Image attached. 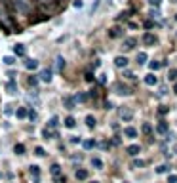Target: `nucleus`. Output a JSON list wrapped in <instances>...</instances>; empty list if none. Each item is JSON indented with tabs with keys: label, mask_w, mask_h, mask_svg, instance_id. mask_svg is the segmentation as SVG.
I'll use <instances>...</instances> for the list:
<instances>
[{
	"label": "nucleus",
	"mask_w": 177,
	"mask_h": 183,
	"mask_svg": "<svg viewBox=\"0 0 177 183\" xmlns=\"http://www.w3.org/2000/svg\"><path fill=\"white\" fill-rule=\"evenodd\" d=\"M12 8H13V13H21V15L33 13V4L29 0H12Z\"/></svg>",
	"instance_id": "f257e3e1"
},
{
	"label": "nucleus",
	"mask_w": 177,
	"mask_h": 183,
	"mask_svg": "<svg viewBox=\"0 0 177 183\" xmlns=\"http://www.w3.org/2000/svg\"><path fill=\"white\" fill-rule=\"evenodd\" d=\"M118 117H120L122 120L128 122V120H132V118H133V111H132L130 107H120V109H118Z\"/></svg>",
	"instance_id": "f03ea898"
},
{
	"label": "nucleus",
	"mask_w": 177,
	"mask_h": 183,
	"mask_svg": "<svg viewBox=\"0 0 177 183\" xmlns=\"http://www.w3.org/2000/svg\"><path fill=\"white\" fill-rule=\"evenodd\" d=\"M63 107L65 109H69V111H72L74 107H76V97H74V96H63Z\"/></svg>",
	"instance_id": "7ed1b4c3"
},
{
	"label": "nucleus",
	"mask_w": 177,
	"mask_h": 183,
	"mask_svg": "<svg viewBox=\"0 0 177 183\" xmlns=\"http://www.w3.org/2000/svg\"><path fill=\"white\" fill-rule=\"evenodd\" d=\"M114 92H116L118 96H130L132 94V90L126 86V84H122V82H116L114 84Z\"/></svg>",
	"instance_id": "20e7f679"
},
{
	"label": "nucleus",
	"mask_w": 177,
	"mask_h": 183,
	"mask_svg": "<svg viewBox=\"0 0 177 183\" xmlns=\"http://www.w3.org/2000/svg\"><path fill=\"white\" fill-rule=\"evenodd\" d=\"M158 42V36L156 34H153V33H145L143 34V44L145 46H154Z\"/></svg>",
	"instance_id": "39448f33"
},
{
	"label": "nucleus",
	"mask_w": 177,
	"mask_h": 183,
	"mask_svg": "<svg viewBox=\"0 0 177 183\" xmlns=\"http://www.w3.org/2000/svg\"><path fill=\"white\" fill-rule=\"evenodd\" d=\"M29 174L33 175V183H40V166L31 164L29 166Z\"/></svg>",
	"instance_id": "423d86ee"
},
{
	"label": "nucleus",
	"mask_w": 177,
	"mask_h": 183,
	"mask_svg": "<svg viewBox=\"0 0 177 183\" xmlns=\"http://www.w3.org/2000/svg\"><path fill=\"white\" fill-rule=\"evenodd\" d=\"M128 63H130V59L124 57V55L114 57V67H118V69H126V67H128Z\"/></svg>",
	"instance_id": "0eeeda50"
},
{
	"label": "nucleus",
	"mask_w": 177,
	"mask_h": 183,
	"mask_svg": "<svg viewBox=\"0 0 177 183\" xmlns=\"http://www.w3.org/2000/svg\"><path fill=\"white\" fill-rule=\"evenodd\" d=\"M38 76H40L42 82H48L49 84V82H52V69H42Z\"/></svg>",
	"instance_id": "6e6552de"
},
{
	"label": "nucleus",
	"mask_w": 177,
	"mask_h": 183,
	"mask_svg": "<svg viewBox=\"0 0 177 183\" xmlns=\"http://www.w3.org/2000/svg\"><path fill=\"white\" fill-rule=\"evenodd\" d=\"M13 54H15L17 57H25V54H27L25 44H15V46H13Z\"/></svg>",
	"instance_id": "1a4fd4ad"
},
{
	"label": "nucleus",
	"mask_w": 177,
	"mask_h": 183,
	"mask_svg": "<svg viewBox=\"0 0 177 183\" xmlns=\"http://www.w3.org/2000/svg\"><path fill=\"white\" fill-rule=\"evenodd\" d=\"M135 44H137L135 38H126L124 44H122V50H126V52H128V50H133V48H135Z\"/></svg>",
	"instance_id": "9d476101"
},
{
	"label": "nucleus",
	"mask_w": 177,
	"mask_h": 183,
	"mask_svg": "<svg viewBox=\"0 0 177 183\" xmlns=\"http://www.w3.org/2000/svg\"><path fill=\"white\" fill-rule=\"evenodd\" d=\"M23 65H25V69H29V71H34V69H38V61H36V59H31V57L25 59Z\"/></svg>",
	"instance_id": "9b49d317"
},
{
	"label": "nucleus",
	"mask_w": 177,
	"mask_h": 183,
	"mask_svg": "<svg viewBox=\"0 0 177 183\" xmlns=\"http://www.w3.org/2000/svg\"><path fill=\"white\" fill-rule=\"evenodd\" d=\"M4 86H6V90H8L10 96H15L17 94V84H15V80H8Z\"/></svg>",
	"instance_id": "f8f14e48"
},
{
	"label": "nucleus",
	"mask_w": 177,
	"mask_h": 183,
	"mask_svg": "<svg viewBox=\"0 0 177 183\" xmlns=\"http://www.w3.org/2000/svg\"><path fill=\"white\" fill-rule=\"evenodd\" d=\"M126 153H128L130 156H137V154L141 153V145H137V143H133V145H130L128 149H126Z\"/></svg>",
	"instance_id": "ddd939ff"
},
{
	"label": "nucleus",
	"mask_w": 177,
	"mask_h": 183,
	"mask_svg": "<svg viewBox=\"0 0 177 183\" xmlns=\"http://www.w3.org/2000/svg\"><path fill=\"white\" fill-rule=\"evenodd\" d=\"M74 175H76V179L78 181H84V179H88V170L86 168H76V172H74Z\"/></svg>",
	"instance_id": "4468645a"
},
{
	"label": "nucleus",
	"mask_w": 177,
	"mask_h": 183,
	"mask_svg": "<svg viewBox=\"0 0 177 183\" xmlns=\"http://www.w3.org/2000/svg\"><path fill=\"white\" fill-rule=\"evenodd\" d=\"M109 36H111V38H120V36H124V29H122V27H112V29L109 31Z\"/></svg>",
	"instance_id": "2eb2a0df"
},
{
	"label": "nucleus",
	"mask_w": 177,
	"mask_h": 183,
	"mask_svg": "<svg viewBox=\"0 0 177 183\" xmlns=\"http://www.w3.org/2000/svg\"><path fill=\"white\" fill-rule=\"evenodd\" d=\"M168 130H169V128H168V122H166V120H160V122L156 124V132H158L160 135L168 133Z\"/></svg>",
	"instance_id": "dca6fc26"
},
{
	"label": "nucleus",
	"mask_w": 177,
	"mask_h": 183,
	"mask_svg": "<svg viewBox=\"0 0 177 183\" xmlns=\"http://www.w3.org/2000/svg\"><path fill=\"white\" fill-rule=\"evenodd\" d=\"M59 126V117H55V114H54V117L52 118H49L48 120V124H46V128H49V130H55Z\"/></svg>",
	"instance_id": "f3484780"
},
{
	"label": "nucleus",
	"mask_w": 177,
	"mask_h": 183,
	"mask_svg": "<svg viewBox=\"0 0 177 183\" xmlns=\"http://www.w3.org/2000/svg\"><path fill=\"white\" fill-rule=\"evenodd\" d=\"M124 135L130 137V139H133V137H137V130L133 126H128V128H124Z\"/></svg>",
	"instance_id": "a211bd4d"
},
{
	"label": "nucleus",
	"mask_w": 177,
	"mask_h": 183,
	"mask_svg": "<svg viewBox=\"0 0 177 183\" xmlns=\"http://www.w3.org/2000/svg\"><path fill=\"white\" fill-rule=\"evenodd\" d=\"M156 82H158V78H156L153 73H148V75L145 76V84H147V86H156Z\"/></svg>",
	"instance_id": "6ab92c4d"
},
{
	"label": "nucleus",
	"mask_w": 177,
	"mask_h": 183,
	"mask_svg": "<svg viewBox=\"0 0 177 183\" xmlns=\"http://www.w3.org/2000/svg\"><path fill=\"white\" fill-rule=\"evenodd\" d=\"M27 112H29V109H27V107H17V111H15V117L23 120V118H27Z\"/></svg>",
	"instance_id": "aec40b11"
},
{
	"label": "nucleus",
	"mask_w": 177,
	"mask_h": 183,
	"mask_svg": "<svg viewBox=\"0 0 177 183\" xmlns=\"http://www.w3.org/2000/svg\"><path fill=\"white\" fill-rule=\"evenodd\" d=\"M61 172H63V170H61V166H59L57 162H54L52 166H49V174H52L54 177H55V175H61Z\"/></svg>",
	"instance_id": "412c9836"
},
{
	"label": "nucleus",
	"mask_w": 177,
	"mask_h": 183,
	"mask_svg": "<svg viewBox=\"0 0 177 183\" xmlns=\"http://www.w3.org/2000/svg\"><path fill=\"white\" fill-rule=\"evenodd\" d=\"M55 69H57L59 73H63V69H65V59H63L61 55H57V57H55Z\"/></svg>",
	"instance_id": "4be33fe9"
},
{
	"label": "nucleus",
	"mask_w": 177,
	"mask_h": 183,
	"mask_svg": "<svg viewBox=\"0 0 177 183\" xmlns=\"http://www.w3.org/2000/svg\"><path fill=\"white\" fill-rule=\"evenodd\" d=\"M38 80H40L38 75H31V76L27 78V84H29L31 88H36V86H38Z\"/></svg>",
	"instance_id": "5701e85b"
},
{
	"label": "nucleus",
	"mask_w": 177,
	"mask_h": 183,
	"mask_svg": "<svg viewBox=\"0 0 177 183\" xmlns=\"http://www.w3.org/2000/svg\"><path fill=\"white\" fill-rule=\"evenodd\" d=\"M91 166H93L95 170H101V168H103V160L97 158V156H93V158H91Z\"/></svg>",
	"instance_id": "b1692460"
},
{
	"label": "nucleus",
	"mask_w": 177,
	"mask_h": 183,
	"mask_svg": "<svg viewBox=\"0 0 177 183\" xmlns=\"http://www.w3.org/2000/svg\"><path fill=\"white\" fill-rule=\"evenodd\" d=\"M63 122H65V126H67L69 130H72L74 126H76V120H74V117H67V118H65Z\"/></svg>",
	"instance_id": "393cba45"
},
{
	"label": "nucleus",
	"mask_w": 177,
	"mask_h": 183,
	"mask_svg": "<svg viewBox=\"0 0 177 183\" xmlns=\"http://www.w3.org/2000/svg\"><path fill=\"white\" fill-rule=\"evenodd\" d=\"M42 137H44V139H54V130L44 128V130H42Z\"/></svg>",
	"instance_id": "a878e982"
},
{
	"label": "nucleus",
	"mask_w": 177,
	"mask_h": 183,
	"mask_svg": "<svg viewBox=\"0 0 177 183\" xmlns=\"http://www.w3.org/2000/svg\"><path fill=\"white\" fill-rule=\"evenodd\" d=\"M147 59H148V57H147V54H145V52H139V54H137V57H135V61H137L139 65L147 63Z\"/></svg>",
	"instance_id": "bb28decb"
},
{
	"label": "nucleus",
	"mask_w": 177,
	"mask_h": 183,
	"mask_svg": "<svg viewBox=\"0 0 177 183\" xmlns=\"http://www.w3.org/2000/svg\"><path fill=\"white\" fill-rule=\"evenodd\" d=\"M13 153H15V154H19V156H21V154H25V145H23V143H15Z\"/></svg>",
	"instance_id": "cd10ccee"
},
{
	"label": "nucleus",
	"mask_w": 177,
	"mask_h": 183,
	"mask_svg": "<svg viewBox=\"0 0 177 183\" xmlns=\"http://www.w3.org/2000/svg\"><path fill=\"white\" fill-rule=\"evenodd\" d=\"M27 118H29L31 122H34V120L38 118V114H36V111H34L33 107H31V109H29V112H27Z\"/></svg>",
	"instance_id": "c85d7f7f"
},
{
	"label": "nucleus",
	"mask_w": 177,
	"mask_h": 183,
	"mask_svg": "<svg viewBox=\"0 0 177 183\" xmlns=\"http://www.w3.org/2000/svg\"><path fill=\"white\" fill-rule=\"evenodd\" d=\"M95 145H97V143H95L93 139H86V141H82V147H84V149H88V151H90V149H93Z\"/></svg>",
	"instance_id": "c756f323"
},
{
	"label": "nucleus",
	"mask_w": 177,
	"mask_h": 183,
	"mask_svg": "<svg viewBox=\"0 0 177 183\" xmlns=\"http://www.w3.org/2000/svg\"><path fill=\"white\" fill-rule=\"evenodd\" d=\"M169 172V166L168 164H158L156 166V174H168Z\"/></svg>",
	"instance_id": "7c9ffc66"
},
{
	"label": "nucleus",
	"mask_w": 177,
	"mask_h": 183,
	"mask_svg": "<svg viewBox=\"0 0 177 183\" xmlns=\"http://www.w3.org/2000/svg\"><path fill=\"white\" fill-rule=\"evenodd\" d=\"M141 130L147 133V135H153V126H150L148 122H143V126H141Z\"/></svg>",
	"instance_id": "2f4dec72"
},
{
	"label": "nucleus",
	"mask_w": 177,
	"mask_h": 183,
	"mask_svg": "<svg viewBox=\"0 0 177 183\" xmlns=\"http://www.w3.org/2000/svg\"><path fill=\"white\" fill-rule=\"evenodd\" d=\"M86 126L91 130V128H95V118L91 117V114H88V117H86Z\"/></svg>",
	"instance_id": "473e14b6"
},
{
	"label": "nucleus",
	"mask_w": 177,
	"mask_h": 183,
	"mask_svg": "<svg viewBox=\"0 0 177 183\" xmlns=\"http://www.w3.org/2000/svg\"><path fill=\"white\" fill-rule=\"evenodd\" d=\"M74 97H76V103H78V101H80V103H84V101H88V99H90V96H88V94H76Z\"/></svg>",
	"instance_id": "72a5a7b5"
},
{
	"label": "nucleus",
	"mask_w": 177,
	"mask_h": 183,
	"mask_svg": "<svg viewBox=\"0 0 177 183\" xmlns=\"http://www.w3.org/2000/svg\"><path fill=\"white\" fill-rule=\"evenodd\" d=\"M168 78H169V80H173V82H177V69H169Z\"/></svg>",
	"instance_id": "f704fd0d"
},
{
	"label": "nucleus",
	"mask_w": 177,
	"mask_h": 183,
	"mask_svg": "<svg viewBox=\"0 0 177 183\" xmlns=\"http://www.w3.org/2000/svg\"><path fill=\"white\" fill-rule=\"evenodd\" d=\"M169 112V107L168 105H160L158 107V114H160V117H164V114H168Z\"/></svg>",
	"instance_id": "c9c22d12"
},
{
	"label": "nucleus",
	"mask_w": 177,
	"mask_h": 183,
	"mask_svg": "<svg viewBox=\"0 0 177 183\" xmlns=\"http://www.w3.org/2000/svg\"><path fill=\"white\" fill-rule=\"evenodd\" d=\"M2 61H4V65H8V67H12V65L15 63V57H12V55H6V57H4Z\"/></svg>",
	"instance_id": "e433bc0d"
},
{
	"label": "nucleus",
	"mask_w": 177,
	"mask_h": 183,
	"mask_svg": "<svg viewBox=\"0 0 177 183\" xmlns=\"http://www.w3.org/2000/svg\"><path fill=\"white\" fill-rule=\"evenodd\" d=\"M120 143H122V137H118V135H114L112 139H111V145H112V147H118Z\"/></svg>",
	"instance_id": "4c0bfd02"
},
{
	"label": "nucleus",
	"mask_w": 177,
	"mask_h": 183,
	"mask_svg": "<svg viewBox=\"0 0 177 183\" xmlns=\"http://www.w3.org/2000/svg\"><path fill=\"white\" fill-rule=\"evenodd\" d=\"M84 80H86V82H93V80H95V76H93V73H91V71H88V73L84 75Z\"/></svg>",
	"instance_id": "58836bf2"
},
{
	"label": "nucleus",
	"mask_w": 177,
	"mask_h": 183,
	"mask_svg": "<svg viewBox=\"0 0 177 183\" xmlns=\"http://www.w3.org/2000/svg\"><path fill=\"white\" fill-rule=\"evenodd\" d=\"M99 147L103 149V151H109V149H111L112 145H111V141H101V143H99Z\"/></svg>",
	"instance_id": "ea45409f"
},
{
	"label": "nucleus",
	"mask_w": 177,
	"mask_h": 183,
	"mask_svg": "<svg viewBox=\"0 0 177 183\" xmlns=\"http://www.w3.org/2000/svg\"><path fill=\"white\" fill-rule=\"evenodd\" d=\"M160 67H162V61H150V69H153V71H156Z\"/></svg>",
	"instance_id": "a19ab883"
},
{
	"label": "nucleus",
	"mask_w": 177,
	"mask_h": 183,
	"mask_svg": "<svg viewBox=\"0 0 177 183\" xmlns=\"http://www.w3.org/2000/svg\"><path fill=\"white\" fill-rule=\"evenodd\" d=\"M34 154H36V156H46V151H44L42 147H34Z\"/></svg>",
	"instance_id": "79ce46f5"
},
{
	"label": "nucleus",
	"mask_w": 177,
	"mask_h": 183,
	"mask_svg": "<svg viewBox=\"0 0 177 183\" xmlns=\"http://www.w3.org/2000/svg\"><path fill=\"white\" fill-rule=\"evenodd\" d=\"M54 181H55V183H67V177L61 174V175H55V177H54Z\"/></svg>",
	"instance_id": "37998d69"
},
{
	"label": "nucleus",
	"mask_w": 177,
	"mask_h": 183,
	"mask_svg": "<svg viewBox=\"0 0 177 183\" xmlns=\"http://www.w3.org/2000/svg\"><path fill=\"white\" fill-rule=\"evenodd\" d=\"M143 166H145L143 160H133V162H132V168H143Z\"/></svg>",
	"instance_id": "c03bdc74"
},
{
	"label": "nucleus",
	"mask_w": 177,
	"mask_h": 183,
	"mask_svg": "<svg viewBox=\"0 0 177 183\" xmlns=\"http://www.w3.org/2000/svg\"><path fill=\"white\" fill-rule=\"evenodd\" d=\"M4 114H8V117H10V114H13V105H6L4 107Z\"/></svg>",
	"instance_id": "a18cd8bd"
},
{
	"label": "nucleus",
	"mask_w": 177,
	"mask_h": 183,
	"mask_svg": "<svg viewBox=\"0 0 177 183\" xmlns=\"http://www.w3.org/2000/svg\"><path fill=\"white\" fill-rule=\"evenodd\" d=\"M124 76L128 78V80H135V75H133L132 71H124Z\"/></svg>",
	"instance_id": "49530a36"
},
{
	"label": "nucleus",
	"mask_w": 177,
	"mask_h": 183,
	"mask_svg": "<svg viewBox=\"0 0 177 183\" xmlns=\"http://www.w3.org/2000/svg\"><path fill=\"white\" fill-rule=\"evenodd\" d=\"M70 143H74V145H78V143H82V139H80L78 135H72V137H70Z\"/></svg>",
	"instance_id": "de8ad7c7"
},
{
	"label": "nucleus",
	"mask_w": 177,
	"mask_h": 183,
	"mask_svg": "<svg viewBox=\"0 0 177 183\" xmlns=\"http://www.w3.org/2000/svg\"><path fill=\"white\" fill-rule=\"evenodd\" d=\"M153 27H154V21H153V19L145 21V29H153Z\"/></svg>",
	"instance_id": "09e8293b"
},
{
	"label": "nucleus",
	"mask_w": 177,
	"mask_h": 183,
	"mask_svg": "<svg viewBox=\"0 0 177 183\" xmlns=\"http://www.w3.org/2000/svg\"><path fill=\"white\" fill-rule=\"evenodd\" d=\"M72 6H74V8H78V10H80V8L84 6V2H82V0H74V2H72Z\"/></svg>",
	"instance_id": "8fccbe9b"
},
{
	"label": "nucleus",
	"mask_w": 177,
	"mask_h": 183,
	"mask_svg": "<svg viewBox=\"0 0 177 183\" xmlns=\"http://www.w3.org/2000/svg\"><path fill=\"white\" fill-rule=\"evenodd\" d=\"M99 65H101V61H99V59H93V61H91V65H90V69H97Z\"/></svg>",
	"instance_id": "3c124183"
},
{
	"label": "nucleus",
	"mask_w": 177,
	"mask_h": 183,
	"mask_svg": "<svg viewBox=\"0 0 177 183\" xmlns=\"http://www.w3.org/2000/svg\"><path fill=\"white\" fill-rule=\"evenodd\" d=\"M168 183H177V175H175V174L168 175Z\"/></svg>",
	"instance_id": "603ef678"
},
{
	"label": "nucleus",
	"mask_w": 177,
	"mask_h": 183,
	"mask_svg": "<svg viewBox=\"0 0 177 183\" xmlns=\"http://www.w3.org/2000/svg\"><path fill=\"white\" fill-rule=\"evenodd\" d=\"M148 4L156 8V6H160V4H162V0H148Z\"/></svg>",
	"instance_id": "864d4df0"
},
{
	"label": "nucleus",
	"mask_w": 177,
	"mask_h": 183,
	"mask_svg": "<svg viewBox=\"0 0 177 183\" xmlns=\"http://www.w3.org/2000/svg\"><path fill=\"white\" fill-rule=\"evenodd\" d=\"M99 84H107V76H105V75L99 76Z\"/></svg>",
	"instance_id": "5fc2aeb1"
},
{
	"label": "nucleus",
	"mask_w": 177,
	"mask_h": 183,
	"mask_svg": "<svg viewBox=\"0 0 177 183\" xmlns=\"http://www.w3.org/2000/svg\"><path fill=\"white\" fill-rule=\"evenodd\" d=\"M148 17H150V19H154V17H158V12H156V10H153V12L148 13Z\"/></svg>",
	"instance_id": "6e6d98bb"
},
{
	"label": "nucleus",
	"mask_w": 177,
	"mask_h": 183,
	"mask_svg": "<svg viewBox=\"0 0 177 183\" xmlns=\"http://www.w3.org/2000/svg\"><path fill=\"white\" fill-rule=\"evenodd\" d=\"M8 76H10V80H15V71H8Z\"/></svg>",
	"instance_id": "4d7b16f0"
},
{
	"label": "nucleus",
	"mask_w": 177,
	"mask_h": 183,
	"mask_svg": "<svg viewBox=\"0 0 177 183\" xmlns=\"http://www.w3.org/2000/svg\"><path fill=\"white\" fill-rule=\"evenodd\" d=\"M173 92H175V94H177V82L173 84Z\"/></svg>",
	"instance_id": "13d9d810"
},
{
	"label": "nucleus",
	"mask_w": 177,
	"mask_h": 183,
	"mask_svg": "<svg viewBox=\"0 0 177 183\" xmlns=\"http://www.w3.org/2000/svg\"><path fill=\"white\" fill-rule=\"evenodd\" d=\"M173 151H175V153H177V145H175V149H173Z\"/></svg>",
	"instance_id": "bf43d9fd"
},
{
	"label": "nucleus",
	"mask_w": 177,
	"mask_h": 183,
	"mask_svg": "<svg viewBox=\"0 0 177 183\" xmlns=\"http://www.w3.org/2000/svg\"><path fill=\"white\" fill-rule=\"evenodd\" d=\"M91 183H99V181H91Z\"/></svg>",
	"instance_id": "052dcab7"
},
{
	"label": "nucleus",
	"mask_w": 177,
	"mask_h": 183,
	"mask_svg": "<svg viewBox=\"0 0 177 183\" xmlns=\"http://www.w3.org/2000/svg\"><path fill=\"white\" fill-rule=\"evenodd\" d=\"M175 21H177V15H175Z\"/></svg>",
	"instance_id": "680f3d73"
},
{
	"label": "nucleus",
	"mask_w": 177,
	"mask_h": 183,
	"mask_svg": "<svg viewBox=\"0 0 177 183\" xmlns=\"http://www.w3.org/2000/svg\"><path fill=\"white\" fill-rule=\"evenodd\" d=\"M173 2H177V0H173Z\"/></svg>",
	"instance_id": "e2e57ef3"
}]
</instances>
